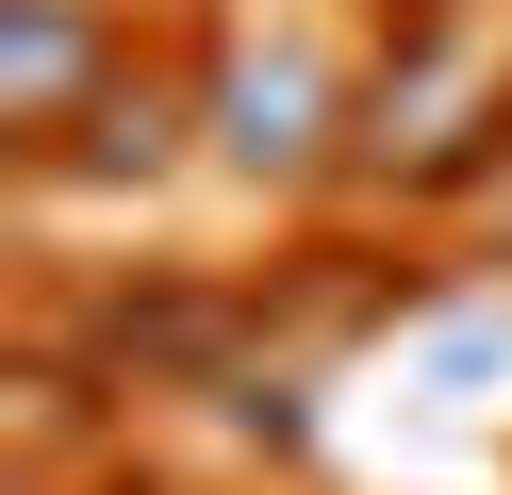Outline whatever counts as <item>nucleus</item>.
Masks as SVG:
<instances>
[{"label":"nucleus","mask_w":512,"mask_h":495,"mask_svg":"<svg viewBox=\"0 0 512 495\" xmlns=\"http://www.w3.org/2000/svg\"><path fill=\"white\" fill-rule=\"evenodd\" d=\"M215 149H232L248 182H298V165L331 149V66H314V50H232V83H215Z\"/></svg>","instance_id":"nucleus-2"},{"label":"nucleus","mask_w":512,"mask_h":495,"mask_svg":"<svg viewBox=\"0 0 512 495\" xmlns=\"http://www.w3.org/2000/svg\"><path fill=\"white\" fill-rule=\"evenodd\" d=\"M166 132H182L166 83H100L67 132H50V165H67V182H149V165H166Z\"/></svg>","instance_id":"nucleus-3"},{"label":"nucleus","mask_w":512,"mask_h":495,"mask_svg":"<svg viewBox=\"0 0 512 495\" xmlns=\"http://www.w3.org/2000/svg\"><path fill=\"white\" fill-rule=\"evenodd\" d=\"M83 99H100V0H0V132L50 149Z\"/></svg>","instance_id":"nucleus-1"}]
</instances>
